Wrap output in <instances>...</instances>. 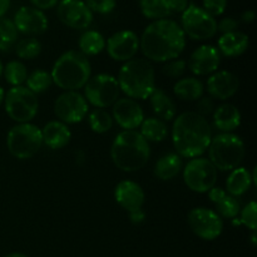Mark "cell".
<instances>
[{
  "label": "cell",
  "mask_w": 257,
  "mask_h": 257,
  "mask_svg": "<svg viewBox=\"0 0 257 257\" xmlns=\"http://www.w3.org/2000/svg\"><path fill=\"white\" fill-rule=\"evenodd\" d=\"M213 124L223 133H231L241 124V113L233 104H222L213 110Z\"/></svg>",
  "instance_id": "cell-23"
},
{
  "label": "cell",
  "mask_w": 257,
  "mask_h": 257,
  "mask_svg": "<svg viewBox=\"0 0 257 257\" xmlns=\"http://www.w3.org/2000/svg\"><path fill=\"white\" fill-rule=\"evenodd\" d=\"M88 122H89V127L93 132L99 133H107L108 131L112 130L113 127V117L104 109H94L89 114L88 118Z\"/></svg>",
  "instance_id": "cell-34"
},
{
  "label": "cell",
  "mask_w": 257,
  "mask_h": 257,
  "mask_svg": "<svg viewBox=\"0 0 257 257\" xmlns=\"http://www.w3.org/2000/svg\"><path fill=\"white\" fill-rule=\"evenodd\" d=\"M140 8L147 19H167L172 14L165 0H140Z\"/></svg>",
  "instance_id": "cell-31"
},
{
  "label": "cell",
  "mask_w": 257,
  "mask_h": 257,
  "mask_svg": "<svg viewBox=\"0 0 257 257\" xmlns=\"http://www.w3.org/2000/svg\"><path fill=\"white\" fill-rule=\"evenodd\" d=\"M140 47L147 59L167 63L177 59L186 47V35L180 24L171 19L155 20L143 32Z\"/></svg>",
  "instance_id": "cell-1"
},
{
  "label": "cell",
  "mask_w": 257,
  "mask_h": 257,
  "mask_svg": "<svg viewBox=\"0 0 257 257\" xmlns=\"http://www.w3.org/2000/svg\"><path fill=\"white\" fill-rule=\"evenodd\" d=\"M5 112L18 123H29L38 113L39 103L37 94L27 87H13L4 97Z\"/></svg>",
  "instance_id": "cell-8"
},
{
  "label": "cell",
  "mask_w": 257,
  "mask_h": 257,
  "mask_svg": "<svg viewBox=\"0 0 257 257\" xmlns=\"http://www.w3.org/2000/svg\"><path fill=\"white\" fill-rule=\"evenodd\" d=\"M4 97H5L4 89H3V88L0 87V105H2L3 102H4Z\"/></svg>",
  "instance_id": "cell-49"
},
{
  "label": "cell",
  "mask_w": 257,
  "mask_h": 257,
  "mask_svg": "<svg viewBox=\"0 0 257 257\" xmlns=\"http://www.w3.org/2000/svg\"><path fill=\"white\" fill-rule=\"evenodd\" d=\"M114 198L118 205L128 213L142 210L146 195L143 188L137 182L125 180L120 181L114 190Z\"/></svg>",
  "instance_id": "cell-19"
},
{
  "label": "cell",
  "mask_w": 257,
  "mask_h": 257,
  "mask_svg": "<svg viewBox=\"0 0 257 257\" xmlns=\"http://www.w3.org/2000/svg\"><path fill=\"white\" fill-rule=\"evenodd\" d=\"M57 15L63 24L72 29H87L93 22V13L83 0H60Z\"/></svg>",
  "instance_id": "cell-14"
},
{
  "label": "cell",
  "mask_w": 257,
  "mask_h": 257,
  "mask_svg": "<svg viewBox=\"0 0 257 257\" xmlns=\"http://www.w3.org/2000/svg\"><path fill=\"white\" fill-rule=\"evenodd\" d=\"M15 28L18 33L27 35H40L48 29V18L42 10L34 7H22L14 15Z\"/></svg>",
  "instance_id": "cell-16"
},
{
  "label": "cell",
  "mask_w": 257,
  "mask_h": 257,
  "mask_svg": "<svg viewBox=\"0 0 257 257\" xmlns=\"http://www.w3.org/2000/svg\"><path fill=\"white\" fill-rule=\"evenodd\" d=\"M25 82H27V88L30 92H33L34 94H40L49 89L53 80L49 73L42 69H37L32 74L28 75Z\"/></svg>",
  "instance_id": "cell-33"
},
{
  "label": "cell",
  "mask_w": 257,
  "mask_h": 257,
  "mask_svg": "<svg viewBox=\"0 0 257 257\" xmlns=\"http://www.w3.org/2000/svg\"><path fill=\"white\" fill-rule=\"evenodd\" d=\"M203 84L197 78H183L180 79L173 87L176 97L187 102L200 99L203 95Z\"/></svg>",
  "instance_id": "cell-28"
},
{
  "label": "cell",
  "mask_w": 257,
  "mask_h": 257,
  "mask_svg": "<svg viewBox=\"0 0 257 257\" xmlns=\"http://www.w3.org/2000/svg\"><path fill=\"white\" fill-rule=\"evenodd\" d=\"M240 222L243 223L251 231H256L257 227V205L255 201L248 202L241 211Z\"/></svg>",
  "instance_id": "cell-37"
},
{
  "label": "cell",
  "mask_w": 257,
  "mask_h": 257,
  "mask_svg": "<svg viewBox=\"0 0 257 257\" xmlns=\"http://www.w3.org/2000/svg\"><path fill=\"white\" fill-rule=\"evenodd\" d=\"M183 181L193 192L206 193L217 182V170L207 158H192L183 168Z\"/></svg>",
  "instance_id": "cell-11"
},
{
  "label": "cell",
  "mask_w": 257,
  "mask_h": 257,
  "mask_svg": "<svg viewBox=\"0 0 257 257\" xmlns=\"http://www.w3.org/2000/svg\"><path fill=\"white\" fill-rule=\"evenodd\" d=\"M7 82L13 87H20L28 78L27 67L19 60H12L3 70Z\"/></svg>",
  "instance_id": "cell-32"
},
{
  "label": "cell",
  "mask_w": 257,
  "mask_h": 257,
  "mask_svg": "<svg viewBox=\"0 0 257 257\" xmlns=\"http://www.w3.org/2000/svg\"><path fill=\"white\" fill-rule=\"evenodd\" d=\"M251 241H252V245L256 246V231L252 232V237H251Z\"/></svg>",
  "instance_id": "cell-50"
},
{
  "label": "cell",
  "mask_w": 257,
  "mask_h": 257,
  "mask_svg": "<svg viewBox=\"0 0 257 257\" xmlns=\"http://www.w3.org/2000/svg\"><path fill=\"white\" fill-rule=\"evenodd\" d=\"M187 222L192 232L206 241L216 240L223 230V222L220 216L213 210L206 207H196L191 210Z\"/></svg>",
  "instance_id": "cell-12"
},
{
  "label": "cell",
  "mask_w": 257,
  "mask_h": 257,
  "mask_svg": "<svg viewBox=\"0 0 257 257\" xmlns=\"http://www.w3.org/2000/svg\"><path fill=\"white\" fill-rule=\"evenodd\" d=\"M43 143L50 150H62L69 143L72 132L65 123L60 120L48 122L42 130Z\"/></svg>",
  "instance_id": "cell-21"
},
{
  "label": "cell",
  "mask_w": 257,
  "mask_h": 257,
  "mask_svg": "<svg viewBox=\"0 0 257 257\" xmlns=\"http://www.w3.org/2000/svg\"><path fill=\"white\" fill-rule=\"evenodd\" d=\"M113 119L125 131H135L145 119L143 109L137 100L132 98H120L113 104Z\"/></svg>",
  "instance_id": "cell-17"
},
{
  "label": "cell",
  "mask_w": 257,
  "mask_h": 257,
  "mask_svg": "<svg viewBox=\"0 0 257 257\" xmlns=\"http://www.w3.org/2000/svg\"><path fill=\"white\" fill-rule=\"evenodd\" d=\"M79 49L82 54L97 55L102 53L105 48V39L97 30H87L79 38Z\"/></svg>",
  "instance_id": "cell-30"
},
{
  "label": "cell",
  "mask_w": 257,
  "mask_h": 257,
  "mask_svg": "<svg viewBox=\"0 0 257 257\" xmlns=\"http://www.w3.org/2000/svg\"><path fill=\"white\" fill-rule=\"evenodd\" d=\"M10 8V0H0V18L4 17Z\"/></svg>",
  "instance_id": "cell-47"
},
{
  "label": "cell",
  "mask_w": 257,
  "mask_h": 257,
  "mask_svg": "<svg viewBox=\"0 0 257 257\" xmlns=\"http://www.w3.org/2000/svg\"><path fill=\"white\" fill-rule=\"evenodd\" d=\"M240 25V22L237 19L232 17H227V18H223L220 23L217 24V30L221 32L222 34H227V33H232L236 32Z\"/></svg>",
  "instance_id": "cell-42"
},
{
  "label": "cell",
  "mask_w": 257,
  "mask_h": 257,
  "mask_svg": "<svg viewBox=\"0 0 257 257\" xmlns=\"http://www.w3.org/2000/svg\"><path fill=\"white\" fill-rule=\"evenodd\" d=\"M182 170V158L177 153H167L157 161L155 166L156 177L161 181L175 178Z\"/></svg>",
  "instance_id": "cell-27"
},
{
  "label": "cell",
  "mask_w": 257,
  "mask_h": 257,
  "mask_svg": "<svg viewBox=\"0 0 257 257\" xmlns=\"http://www.w3.org/2000/svg\"><path fill=\"white\" fill-rule=\"evenodd\" d=\"M181 28L193 40H207L217 33V22L201 7L190 4L181 17Z\"/></svg>",
  "instance_id": "cell-9"
},
{
  "label": "cell",
  "mask_w": 257,
  "mask_h": 257,
  "mask_svg": "<svg viewBox=\"0 0 257 257\" xmlns=\"http://www.w3.org/2000/svg\"><path fill=\"white\" fill-rule=\"evenodd\" d=\"M18 39V30L10 19L0 18V52L9 50Z\"/></svg>",
  "instance_id": "cell-35"
},
{
  "label": "cell",
  "mask_w": 257,
  "mask_h": 257,
  "mask_svg": "<svg viewBox=\"0 0 257 257\" xmlns=\"http://www.w3.org/2000/svg\"><path fill=\"white\" fill-rule=\"evenodd\" d=\"M34 8L39 10H48V9H52V8L57 7V4L59 3V0H29Z\"/></svg>",
  "instance_id": "cell-44"
},
{
  "label": "cell",
  "mask_w": 257,
  "mask_h": 257,
  "mask_svg": "<svg viewBox=\"0 0 257 257\" xmlns=\"http://www.w3.org/2000/svg\"><path fill=\"white\" fill-rule=\"evenodd\" d=\"M141 127V135L147 142H162L168 136V128L163 120L158 118L143 119Z\"/></svg>",
  "instance_id": "cell-29"
},
{
  "label": "cell",
  "mask_w": 257,
  "mask_h": 257,
  "mask_svg": "<svg viewBox=\"0 0 257 257\" xmlns=\"http://www.w3.org/2000/svg\"><path fill=\"white\" fill-rule=\"evenodd\" d=\"M221 63L220 52L213 45H201L191 54L188 68L196 75H207L215 73Z\"/></svg>",
  "instance_id": "cell-18"
},
{
  "label": "cell",
  "mask_w": 257,
  "mask_h": 257,
  "mask_svg": "<svg viewBox=\"0 0 257 257\" xmlns=\"http://www.w3.org/2000/svg\"><path fill=\"white\" fill-rule=\"evenodd\" d=\"M196 109H197V114L206 117V115L212 114L215 110V103H213L211 97H201L198 99L197 104H196Z\"/></svg>",
  "instance_id": "cell-41"
},
{
  "label": "cell",
  "mask_w": 257,
  "mask_h": 257,
  "mask_svg": "<svg viewBox=\"0 0 257 257\" xmlns=\"http://www.w3.org/2000/svg\"><path fill=\"white\" fill-rule=\"evenodd\" d=\"M4 257H28V256L24 255V253L13 252V253H9V255H7V256H4Z\"/></svg>",
  "instance_id": "cell-48"
},
{
  "label": "cell",
  "mask_w": 257,
  "mask_h": 257,
  "mask_svg": "<svg viewBox=\"0 0 257 257\" xmlns=\"http://www.w3.org/2000/svg\"><path fill=\"white\" fill-rule=\"evenodd\" d=\"M109 57L115 62H128L133 59L140 49V38L132 30L114 33L105 43Z\"/></svg>",
  "instance_id": "cell-15"
},
{
  "label": "cell",
  "mask_w": 257,
  "mask_h": 257,
  "mask_svg": "<svg viewBox=\"0 0 257 257\" xmlns=\"http://www.w3.org/2000/svg\"><path fill=\"white\" fill-rule=\"evenodd\" d=\"M227 8V0H203V8L211 17H220Z\"/></svg>",
  "instance_id": "cell-40"
},
{
  "label": "cell",
  "mask_w": 257,
  "mask_h": 257,
  "mask_svg": "<svg viewBox=\"0 0 257 257\" xmlns=\"http://www.w3.org/2000/svg\"><path fill=\"white\" fill-rule=\"evenodd\" d=\"M248 48V37L242 32L222 34L218 39V52L225 57H238L243 54Z\"/></svg>",
  "instance_id": "cell-24"
},
{
  "label": "cell",
  "mask_w": 257,
  "mask_h": 257,
  "mask_svg": "<svg viewBox=\"0 0 257 257\" xmlns=\"http://www.w3.org/2000/svg\"><path fill=\"white\" fill-rule=\"evenodd\" d=\"M117 82L128 98L147 99L156 89L155 69L150 60L131 59L120 68Z\"/></svg>",
  "instance_id": "cell-5"
},
{
  "label": "cell",
  "mask_w": 257,
  "mask_h": 257,
  "mask_svg": "<svg viewBox=\"0 0 257 257\" xmlns=\"http://www.w3.org/2000/svg\"><path fill=\"white\" fill-rule=\"evenodd\" d=\"M242 22L245 23H251L255 19V12L253 10H246V12L242 13V17H241Z\"/></svg>",
  "instance_id": "cell-46"
},
{
  "label": "cell",
  "mask_w": 257,
  "mask_h": 257,
  "mask_svg": "<svg viewBox=\"0 0 257 257\" xmlns=\"http://www.w3.org/2000/svg\"><path fill=\"white\" fill-rule=\"evenodd\" d=\"M3 70H4V67H3L2 60H0V77H2V74H3Z\"/></svg>",
  "instance_id": "cell-51"
},
{
  "label": "cell",
  "mask_w": 257,
  "mask_h": 257,
  "mask_svg": "<svg viewBox=\"0 0 257 257\" xmlns=\"http://www.w3.org/2000/svg\"><path fill=\"white\" fill-rule=\"evenodd\" d=\"M145 218H146V213L143 212V210L136 211V212L130 213L131 222L135 223V225H140V223H142L143 221H145Z\"/></svg>",
  "instance_id": "cell-45"
},
{
  "label": "cell",
  "mask_w": 257,
  "mask_h": 257,
  "mask_svg": "<svg viewBox=\"0 0 257 257\" xmlns=\"http://www.w3.org/2000/svg\"><path fill=\"white\" fill-rule=\"evenodd\" d=\"M252 185V178L248 170L243 167H237L231 171L230 176L226 181V190L228 195L233 197L242 196L243 193L247 192Z\"/></svg>",
  "instance_id": "cell-26"
},
{
  "label": "cell",
  "mask_w": 257,
  "mask_h": 257,
  "mask_svg": "<svg viewBox=\"0 0 257 257\" xmlns=\"http://www.w3.org/2000/svg\"><path fill=\"white\" fill-rule=\"evenodd\" d=\"M7 146L10 155L18 160L32 158L43 146L42 130L32 123H19L8 133Z\"/></svg>",
  "instance_id": "cell-7"
},
{
  "label": "cell",
  "mask_w": 257,
  "mask_h": 257,
  "mask_svg": "<svg viewBox=\"0 0 257 257\" xmlns=\"http://www.w3.org/2000/svg\"><path fill=\"white\" fill-rule=\"evenodd\" d=\"M171 13H183L190 5L188 0H165Z\"/></svg>",
  "instance_id": "cell-43"
},
{
  "label": "cell",
  "mask_w": 257,
  "mask_h": 257,
  "mask_svg": "<svg viewBox=\"0 0 257 257\" xmlns=\"http://www.w3.org/2000/svg\"><path fill=\"white\" fill-rule=\"evenodd\" d=\"M84 3L90 12L98 14H109L117 5V0H84Z\"/></svg>",
  "instance_id": "cell-38"
},
{
  "label": "cell",
  "mask_w": 257,
  "mask_h": 257,
  "mask_svg": "<svg viewBox=\"0 0 257 257\" xmlns=\"http://www.w3.org/2000/svg\"><path fill=\"white\" fill-rule=\"evenodd\" d=\"M92 68L84 54L77 50H69L60 55L53 65L50 77L54 84L65 92L84 88L90 78Z\"/></svg>",
  "instance_id": "cell-4"
},
{
  "label": "cell",
  "mask_w": 257,
  "mask_h": 257,
  "mask_svg": "<svg viewBox=\"0 0 257 257\" xmlns=\"http://www.w3.org/2000/svg\"><path fill=\"white\" fill-rule=\"evenodd\" d=\"M186 60L183 59H173L166 63L165 67L162 68L163 74L170 78H180L186 70Z\"/></svg>",
  "instance_id": "cell-39"
},
{
  "label": "cell",
  "mask_w": 257,
  "mask_h": 257,
  "mask_svg": "<svg viewBox=\"0 0 257 257\" xmlns=\"http://www.w3.org/2000/svg\"><path fill=\"white\" fill-rule=\"evenodd\" d=\"M110 157L120 171L136 172L142 170L150 160V143L137 131H123L113 141Z\"/></svg>",
  "instance_id": "cell-3"
},
{
  "label": "cell",
  "mask_w": 257,
  "mask_h": 257,
  "mask_svg": "<svg viewBox=\"0 0 257 257\" xmlns=\"http://www.w3.org/2000/svg\"><path fill=\"white\" fill-rule=\"evenodd\" d=\"M40 52H42V44L39 40L33 37L19 40L15 47V53L20 59H34L40 54Z\"/></svg>",
  "instance_id": "cell-36"
},
{
  "label": "cell",
  "mask_w": 257,
  "mask_h": 257,
  "mask_svg": "<svg viewBox=\"0 0 257 257\" xmlns=\"http://www.w3.org/2000/svg\"><path fill=\"white\" fill-rule=\"evenodd\" d=\"M119 93L117 78L110 74L94 75L89 78L84 85V98L87 102L99 109H104L114 104L119 99Z\"/></svg>",
  "instance_id": "cell-10"
},
{
  "label": "cell",
  "mask_w": 257,
  "mask_h": 257,
  "mask_svg": "<svg viewBox=\"0 0 257 257\" xmlns=\"http://www.w3.org/2000/svg\"><path fill=\"white\" fill-rule=\"evenodd\" d=\"M89 105L87 99L75 90L64 92L54 103V113L60 122L65 124H75L87 117Z\"/></svg>",
  "instance_id": "cell-13"
},
{
  "label": "cell",
  "mask_w": 257,
  "mask_h": 257,
  "mask_svg": "<svg viewBox=\"0 0 257 257\" xmlns=\"http://www.w3.org/2000/svg\"><path fill=\"white\" fill-rule=\"evenodd\" d=\"M240 88V80L237 75L227 70L215 72L207 80V92L211 98L226 100L233 97Z\"/></svg>",
  "instance_id": "cell-20"
},
{
  "label": "cell",
  "mask_w": 257,
  "mask_h": 257,
  "mask_svg": "<svg viewBox=\"0 0 257 257\" xmlns=\"http://www.w3.org/2000/svg\"><path fill=\"white\" fill-rule=\"evenodd\" d=\"M212 131L205 117L196 112L178 115L172 125V142L177 155L185 158H197L208 150Z\"/></svg>",
  "instance_id": "cell-2"
},
{
  "label": "cell",
  "mask_w": 257,
  "mask_h": 257,
  "mask_svg": "<svg viewBox=\"0 0 257 257\" xmlns=\"http://www.w3.org/2000/svg\"><path fill=\"white\" fill-rule=\"evenodd\" d=\"M245 143L233 133H221L211 140L208 146L210 161L222 172L237 168L245 157Z\"/></svg>",
  "instance_id": "cell-6"
},
{
  "label": "cell",
  "mask_w": 257,
  "mask_h": 257,
  "mask_svg": "<svg viewBox=\"0 0 257 257\" xmlns=\"http://www.w3.org/2000/svg\"><path fill=\"white\" fill-rule=\"evenodd\" d=\"M208 197L215 205L216 211L220 217L235 218L240 213V202L236 197L228 195L225 190L220 187H213L208 191Z\"/></svg>",
  "instance_id": "cell-22"
},
{
  "label": "cell",
  "mask_w": 257,
  "mask_h": 257,
  "mask_svg": "<svg viewBox=\"0 0 257 257\" xmlns=\"http://www.w3.org/2000/svg\"><path fill=\"white\" fill-rule=\"evenodd\" d=\"M151 107L157 115L158 119L163 122L172 120L176 117V104L168 94H166L162 89L156 88L151 94Z\"/></svg>",
  "instance_id": "cell-25"
}]
</instances>
